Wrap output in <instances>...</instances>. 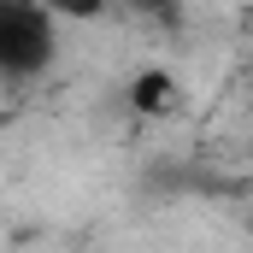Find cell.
<instances>
[{"mask_svg": "<svg viewBox=\"0 0 253 253\" xmlns=\"http://www.w3.org/2000/svg\"><path fill=\"white\" fill-rule=\"evenodd\" d=\"M53 59V12L36 0H0V65L12 83L47 71Z\"/></svg>", "mask_w": 253, "mask_h": 253, "instance_id": "6da1fadb", "label": "cell"}]
</instances>
